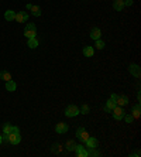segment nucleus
Returning a JSON list of instances; mask_svg holds the SVG:
<instances>
[{
    "label": "nucleus",
    "instance_id": "obj_19",
    "mask_svg": "<svg viewBox=\"0 0 141 157\" xmlns=\"http://www.w3.org/2000/svg\"><path fill=\"white\" fill-rule=\"evenodd\" d=\"M27 46L30 47V48H37V47H38V40H37V38H35V37H33V38H28Z\"/></svg>",
    "mask_w": 141,
    "mask_h": 157
},
{
    "label": "nucleus",
    "instance_id": "obj_26",
    "mask_svg": "<svg viewBox=\"0 0 141 157\" xmlns=\"http://www.w3.org/2000/svg\"><path fill=\"white\" fill-rule=\"evenodd\" d=\"M123 119L126 120L127 123H131L133 120H134V118H133V116H131V115H124V118H123Z\"/></svg>",
    "mask_w": 141,
    "mask_h": 157
},
{
    "label": "nucleus",
    "instance_id": "obj_22",
    "mask_svg": "<svg viewBox=\"0 0 141 157\" xmlns=\"http://www.w3.org/2000/svg\"><path fill=\"white\" fill-rule=\"evenodd\" d=\"M88 139H89V134H88V132H86V129H85L83 132H82V133L79 134V140H80V142H83V143H85V142H86Z\"/></svg>",
    "mask_w": 141,
    "mask_h": 157
},
{
    "label": "nucleus",
    "instance_id": "obj_12",
    "mask_svg": "<svg viewBox=\"0 0 141 157\" xmlns=\"http://www.w3.org/2000/svg\"><path fill=\"white\" fill-rule=\"evenodd\" d=\"M141 115V111H140V103H137V105H134V106L131 108V116L134 118V119H138Z\"/></svg>",
    "mask_w": 141,
    "mask_h": 157
},
{
    "label": "nucleus",
    "instance_id": "obj_2",
    "mask_svg": "<svg viewBox=\"0 0 141 157\" xmlns=\"http://www.w3.org/2000/svg\"><path fill=\"white\" fill-rule=\"evenodd\" d=\"M116 96H117V95H116V93H113L112 96L109 98V101L106 102V106H104V111H106V112L113 111L114 108L117 106V103H116Z\"/></svg>",
    "mask_w": 141,
    "mask_h": 157
},
{
    "label": "nucleus",
    "instance_id": "obj_3",
    "mask_svg": "<svg viewBox=\"0 0 141 157\" xmlns=\"http://www.w3.org/2000/svg\"><path fill=\"white\" fill-rule=\"evenodd\" d=\"M79 113H80L79 108L76 106V105H69V106L66 108V111H65V115L68 116V118H74V116L79 115Z\"/></svg>",
    "mask_w": 141,
    "mask_h": 157
},
{
    "label": "nucleus",
    "instance_id": "obj_1",
    "mask_svg": "<svg viewBox=\"0 0 141 157\" xmlns=\"http://www.w3.org/2000/svg\"><path fill=\"white\" fill-rule=\"evenodd\" d=\"M35 34H37V27H35V24L30 23L26 26V28H24V36L27 38H33L35 37Z\"/></svg>",
    "mask_w": 141,
    "mask_h": 157
},
{
    "label": "nucleus",
    "instance_id": "obj_28",
    "mask_svg": "<svg viewBox=\"0 0 141 157\" xmlns=\"http://www.w3.org/2000/svg\"><path fill=\"white\" fill-rule=\"evenodd\" d=\"M133 5V0H126L124 2V6H131Z\"/></svg>",
    "mask_w": 141,
    "mask_h": 157
},
{
    "label": "nucleus",
    "instance_id": "obj_14",
    "mask_svg": "<svg viewBox=\"0 0 141 157\" xmlns=\"http://www.w3.org/2000/svg\"><path fill=\"white\" fill-rule=\"evenodd\" d=\"M113 7H114V10H117V11H122L123 7H124V0H114L113 2Z\"/></svg>",
    "mask_w": 141,
    "mask_h": 157
},
{
    "label": "nucleus",
    "instance_id": "obj_29",
    "mask_svg": "<svg viewBox=\"0 0 141 157\" xmlns=\"http://www.w3.org/2000/svg\"><path fill=\"white\" fill-rule=\"evenodd\" d=\"M2 142H3V139H2V136H0V144H2Z\"/></svg>",
    "mask_w": 141,
    "mask_h": 157
},
{
    "label": "nucleus",
    "instance_id": "obj_4",
    "mask_svg": "<svg viewBox=\"0 0 141 157\" xmlns=\"http://www.w3.org/2000/svg\"><path fill=\"white\" fill-rule=\"evenodd\" d=\"M124 115H126V112H124V109H123V106H116L114 109H113V118L116 120H122L123 118H124Z\"/></svg>",
    "mask_w": 141,
    "mask_h": 157
},
{
    "label": "nucleus",
    "instance_id": "obj_27",
    "mask_svg": "<svg viewBox=\"0 0 141 157\" xmlns=\"http://www.w3.org/2000/svg\"><path fill=\"white\" fill-rule=\"evenodd\" d=\"M10 133H20L19 127H17V126H11V132H10Z\"/></svg>",
    "mask_w": 141,
    "mask_h": 157
},
{
    "label": "nucleus",
    "instance_id": "obj_25",
    "mask_svg": "<svg viewBox=\"0 0 141 157\" xmlns=\"http://www.w3.org/2000/svg\"><path fill=\"white\" fill-rule=\"evenodd\" d=\"M89 111H90V108L88 106V105H83V106L80 108V113H83V115H88V113H89Z\"/></svg>",
    "mask_w": 141,
    "mask_h": 157
},
{
    "label": "nucleus",
    "instance_id": "obj_23",
    "mask_svg": "<svg viewBox=\"0 0 141 157\" xmlns=\"http://www.w3.org/2000/svg\"><path fill=\"white\" fill-rule=\"evenodd\" d=\"M94 46H96V48H98V50H103L104 48V42L102 41V40H100V38H99V40H94Z\"/></svg>",
    "mask_w": 141,
    "mask_h": 157
},
{
    "label": "nucleus",
    "instance_id": "obj_15",
    "mask_svg": "<svg viewBox=\"0 0 141 157\" xmlns=\"http://www.w3.org/2000/svg\"><path fill=\"white\" fill-rule=\"evenodd\" d=\"M16 88H17V85H16V82H14V81H11V79H10V81H7V82H6V89H7L9 92H13V91H16Z\"/></svg>",
    "mask_w": 141,
    "mask_h": 157
},
{
    "label": "nucleus",
    "instance_id": "obj_24",
    "mask_svg": "<svg viewBox=\"0 0 141 157\" xmlns=\"http://www.w3.org/2000/svg\"><path fill=\"white\" fill-rule=\"evenodd\" d=\"M10 132H11V125H10V123H6V125L3 126V133H4V134H9Z\"/></svg>",
    "mask_w": 141,
    "mask_h": 157
},
{
    "label": "nucleus",
    "instance_id": "obj_16",
    "mask_svg": "<svg viewBox=\"0 0 141 157\" xmlns=\"http://www.w3.org/2000/svg\"><path fill=\"white\" fill-rule=\"evenodd\" d=\"M14 17H16V11H13V10H7V11L4 13V19L7 20V21L14 20Z\"/></svg>",
    "mask_w": 141,
    "mask_h": 157
},
{
    "label": "nucleus",
    "instance_id": "obj_13",
    "mask_svg": "<svg viewBox=\"0 0 141 157\" xmlns=\"http://www.w3.org/2000/svg\"><path fill=\"white\" fill-rule=\"evenodd\" d=\"M102 36V31H100V28L99 27H94L92 28V31H90V38H93V40H99Z\"/></svg>",
    "mask_w": 141,
    "mask_h": 157
},
{
    "label": "nucleus",
    "instance_id": "obj_6",
    "mask_svg": "<svg viewBox=\"0 0 141 157\" xmlns=\"http://www.w3.org/2000/svg\"><path fill=\"white\" fill-rule=\"evenodd\" d=\"M86 150H92V149H98V139H94V137H89L86 142Z\"/></svg>",
    "mask_w": 141,
    "mask_h": 157
},
{
    "label": "nucleus",
    "instance_id": "obj_5",
    "mask_svg": "<svg viewBox=\"0 0 141 157\" xmlns=\"http://www.w3.org/2000/svg\"><path fill=\"white\" fill-rule=\"evenodd\" d=\"M20 142H21V136H20V133H9V140H7V143L19 144Z\"/></svg>",
    "mask_w": 141,
    "mask_h": 157
},
{
    "label": "nucleus",
    "instance_id": "obj_17",
    "mask_svg": "<svg viewBox=\"0 0 141 157\" xmlns=\"http://www.w3.org/2000/svg\"><path fill=\"white\" fill-rule=\"evenodd\" d=\"M30 10H31V14H33V16H35V17H38V16H41V9H40L38 6L31 5Z\"/></svg>",
    "mask_w": 141,
    "mask_h": 157
},
{
    "label": "nucleus",
    "instance_id": "obj_10",
    "mask_svg": "<svg viewBox=\"0 0 141 157\" xmlns=\"http://www.w3.org/2000/svg\"><path fill=\"white\" fill-rule=\"evenodd\" d=\"M76 156L78 157H88V150L83 147V146H79V144H76Z\"/></svg>",
    "mask_w": 141,
    "mask_h": 157
},
{
    "label": "nucleus",
    "instance_id": "obj_9",
    "mask_svg": "<svg viewBox=\"0 0 141 157\" xmlns=\"http://www.w3.org/2000/svg\"><path fill=\"white\" fill-rule=\"evenodd\" d=\"M116 103H117L118 106H126L127 103H128V98L124 96V95H117L116 96Z\"/></svg>",
    "mask_w": 141,
    "mask_h": 157
},
{
    "label": "nucleus",
    "instance_id": "obj_8",
    "mask_svg": "<svg viewBox=\"0 0 141 157\" xmlns=\"http://www.w3.org/2000/svg\"><path fill=\"white\" fill-rule=\"evenodd\" d=\"M16 21H19V23H24V21H27L28 20V14L26 11H20V13H16V17H14Z\"/></svg>",
    "mask_w": 141,
    "mask_h": 157
},
{
    "label": "nucleus",
    "instance_id": "obj_21",
    "mask_svg": "<svg viewBox=\"0 0 141 157\" xmlns=\"http://www.w3.org/2000/svg\"><path fill=\"white\" fill-rule=\"evenodd\" d=\"M66 150L68 152H72V150H75L76 149V143H75V140H68V143H66Z\"/></svg>",
    "mask_w": 141,
    "mask_h": 157
},
{
    "label": "nucleus",
    "instance_id": "obj_11",
    "mask_svg": "<svg viewBox=\"0 0 141 157\" xmlns=\"http://www.w3.org/2000/svg\"><path fill=\"white\" fill-rule=\"evenodd\" d=\"M68 129H69V127H68V125H66V123H58V125L55 126V132L56 133H66V132H68Z\"/></svg>",
    "mask_w": 141,
    "mask_h": 157
},
{
    "label": "nucleus",
    "instance_id": "obj_20",
    "mask_svg": "<svg viewBox=\"0 0 141 157\" xmlns=\"http://www.w3.org/2000/svg\"><path fill=\"white\" fill-rule=\"evenodd\" d=\"M0 79H3V81H10L11 79V75H10V72H7V71H0Z\"/></svg>",
    "mask_w": 141,
    "mask_h": 157
},
{
    "label": "nucleus",
    "instance_id": "obj_7",
    "mask_svg": "<svg viewBox=\"0 0 141 157\" xmlns=\"http://www.w3.org/2000/svg\"><path fill=\"white\" fill-rule=\"evenodd\" d=\"M128 71H130V74L134 75L136 78H140V75H141V71H140V67L136 64H131L130 67H128Z\"/></svg>",
    "mask_w": 141,
    "mask_h": 157
},
{
    "label": "nucleus",
    "instance_id": "obj_18",
    "mask_svg": "<svg viewBox=\"0 0 141 157\" xmlns=\"http://www.w3.org/2000/svg\"><path fill=\"white\" fill-rule=\"evenodd\" d=\"M93 54H94V50L92 48V47H85L83 48V55L85 57H93Z\"/></svg>",
    "mask_w": 141,
    "mask_h": 157
}]
</instances>
